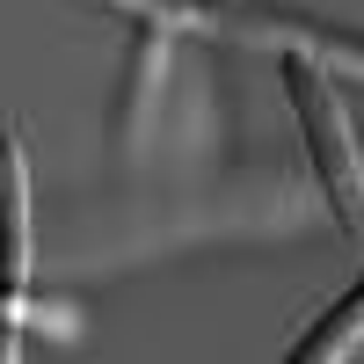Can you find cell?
<instances>
[{
    "label": "cell",
    "instance_id": "cell-1",
    "mask_svg": "<svg viewBox=\"0 0 364 364\" xmlns=\"http://www.w3.org/2000/svg\"><path fill=\"white\" fill-rule=\"evenodd\" d=\"M291 87H299V117H306V139H314V161H321V182H328V197H336V211L364 233V168L350 154V124H343V109L328 102V87L314 80V66H299L291 58Z\"/></svg>",
    "mask_w": 364,
    "mask_h": 364
}]
</instances>
